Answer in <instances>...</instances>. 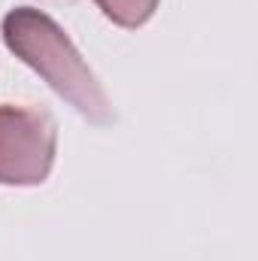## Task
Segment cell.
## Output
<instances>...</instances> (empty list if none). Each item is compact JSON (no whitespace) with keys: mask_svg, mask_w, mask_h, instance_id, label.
<instances>
[{"mask_svg":"<svg viewBox=\"0 0 258 261\" xmlns=\"http://www.w3.org/2000/svg\"><path fill=\"white\" fill-rule=\"evenodd\" d=\"M3 43L18 61L37 70L79 116L94 125H110L116 119L104 85L55 18L34 6H15L3 18Z\"/></svg>","mask_w":258,"mask_h":261,"instance_id":"cell-1","label":"cell"},{"mask_svg":"<svg viewBox=\"0 0 258 261\" xmlns=\"http://www.w3.org/2000/svg\"><path fill=\"white\" fill-rule=\"evenodd\" d=\"M58 149V130L49 113L3 103L0 107V186L46 182Z\"/></svg>","mask_w":258,"mask_h":261,"instance_id":"cell-2","label":"cell"},{"mask_svg":"<svg viewBox=\"0 0 258 261\" xmlns=\"http://www.w3.org/2000/svg\"><path fill=\"white\" fill-rule=\"evenodd\" d=\"M94 3L119 28H140L158 9V0H94Z\"/></svg>","mask_w":258,"mask_h":261,"instance_id":"cell-3","label":"cell"}]
</instances>
